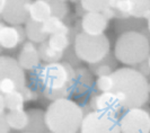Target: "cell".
Here are the masks:
<instances>
[{"label": "cell", "mask_w": 150, "mask_h": 133, "mask_svg": "<svg viewBox=\"0 0 150 133\" xmlns=\"http://www.w3.org/2000/svg\"><path fill=\"white\" fill-rule=\"evenodd\" d=\"M146 21H147V30H148V32L150 33V14L148 16H147Z\"/></svg>", "instance_id": "836d02e7"}, {"label": "cell", "mask_w": 150, "mask_h": 133, "mask_svg": "<svg viewBox=\"0 0 150 133\" xmlns=\"http://www.w3.org/2000/svg\"><path fill=\"white\" fill-rule=\"evenodd\" d=\"M5 4H6V0H0V16L4 11V8H5Z\"/></svg>", "instance_id": "d6a6232c"}, {"label": "cell", "mask_w": 150, "mask_h": 133, "mask_svg": "<svg viewBox=\"0 0 150 133\" xmlns=\"http://www.w3.org/2000/svg\"><path fill=\"white\" fill-rule=\"evenodd\" d=\"M6 110V104H5V97L2 94H0V114H4Z\"/></svg>", "instance_id": "1f68e13d"}, {"label": "cell", "mask_w": 150, "mask_h": 133, "mask_svg": "<svg viewBox=\"0 0 150 133\" xmlns=\"http://www.w3.org/2000/svg\"><path fill=\"white\" fill-rule=\"evenodd\" d=\"M79 4L86 11L93 13H102L111 7V0H79Z\"/></svg>", "instance_id": "cb8c5ba5"}, {"label": "cell", "mask_w": 150, "mask_h": 133, "mask_svg": "<svg viewBox=\"0 0 150 133\" xmlns=\"http://www.w3.org/2000/svg\"><path fill=\"white\" fill-rule=\"evenodd\" d=\"M95 85L94 80V74L90 72L88 68L85 66H78L76 69V77H75V83H74V94L75 95H85L93 86Z\"/></svg>", "instance_id": "5bb4252c"}, {"label": "cell", "mask_w": 150, "mask_h": 133, "mask_svg": "<svg viewBox=\"0 0 150 133\" xmlns=\"http://www.w3.org/2000/svg\"><path fill=\"white\" fill-rule=\"evenodd\" d=\"M10 127L8 125L7 120H6V114H0V133H9Z\"/></svg>", "instance_id": "83f0119b"}, {"label": "cell", "mask_w": 150, "mask_h": 133, "mask_svg": "<svg viewBox=\"0 0 150 133\" xmlns=\"http://www.w3.org/2000/svg\"><path fill=\"white\" fill-rule=\"evenodd\" d=\"M28 124L25 131L28 133H46L47 127L45 124L44 112L38 108H30L27 111Z\"/></svg>", "instance_id": "e0dca14e"}, {"label": "cell", "mask_w": 150, "mask_h": 133, "mask_svg": "<svg viewBox=\"0 0 150 133\" xmlns=\"http://www.w3.org/2000/svg\"><path fill=\"white\" fill-rule=\"evenodd\" d=\"M75 77L76 69L64 61L41 64L30 74L34 87L52 102L74 94Z\"/></svg>", "instance_id": "6da1fadb"}, {"label": "cell", "mask_w": 150, "mask_h": 133, "mask_svg": "<svg viewBox=\"0 0 150 133\" xmlns=\"http://www.w3.org/2000/svg\"><path fill=\"white\" fill-rule=\"evenodd\" d=\"M150 55L148 36L138 30H127L120 34L114 45V57L128 66H137Z\"/></svg>", "instance_id": "277c9868"}, {"label": "cell", "mask_w": 150, "mask_h": 133, "mask_svg": "<svg viewBox=\"0 0 150 133\" xmlns=\"http://www.w3.org/2000/svg\"><path fill=\"white\" fill-rule=\"evenodd\" d=\"M80 133H121L116 115L104 112H90L83 116Z\"/></svg>", "instance_id": "52a82bcc"}, {"label": "cell", "mask_w": 150, "mask_h": 133, "mask_svg": "<svg viewBox=\"0 0 150 133\" xmlns=\"http://www.w3.org/2000/svg\"><path fill=\"white\" fill-rule=\"evenodd\" d=\"M52 15L51 5L44 0H34L30 7V19L36 23L46 22Z\"/></svg>", "instance_id": "2e32d148"}, {"label": "cell", "mask_w": 150, "mask_h": 133, "mask_svg": "<svg viewBox=\"0 0 150 133\" xmlns=\"http://www.w3.org/2000/svg\"><path fill=\"white\" fill-rule=\"evenodd\" d=\"M112 91L120 99L124 111L142 107L150 95L149 81L135 68L123 66L112 74Z\"/></svg>", "instance_id": "7a4b0ae2"}, {"label": "cell", "mask_w": 150, "mask_h": 133, "mask_svg": "<svg viewBox=\"0 0 150 133\" xmlns=\"http://www.w3.org/2000/svg\"><path fill=\"white\" fill-rule=\"evenodd\" d=\"M4 26H5V23H4V22H0V30L4 28Z\"/></svg>", "instance_id": "8d00e7d4"}, {"label": "cell", "mask_w": 150, "mask_h": 133, "mask_svg": "<svg viewBox=\"0 0 150 133\" xmlns=\"http://www.w3.org/2000/svg\"><path fill=\"white\" fill-rule=\"evenodd\" d=\"M135 69H137L141 74H143L146 78H147L148 76H150V69H149V66H148V64H147V61H143L140 64H138Z\"/></svg>", "instance_id": "f1b7e54d"}, {"label": "cell", "mask_w": 150, "mask_h": 133, "mask_svg": "<svg viewBox=\"0 0 150 133\" xmlns=\"http://www.w3.org/2000/svg\"><path fill=\"white\" fill-rule=\"evenodd\" d=\"M44 1H47V2H67L68 0H44ZM70 1V0H69Z\"/></svg>", "instance_id": "e575fe53"}, {"label": "cell", "mask_w": 150, "mask_h": 133, "mask_svg": "<svg viewBox=\"0 0 150 133\" xmlns=\"http://www.w3.org/2000/svg\"><path fill=\"white\" fill-rule=\"evenodd\" d=\"M33 0H6L1 18L9 25H23L30 19V7Z\"/></svg>", "instance_id": "9c48e42d"}, {"label": "cell", "mask_w": 150, "mask_h": 133, "mask_svg": "<svg viewBox=\"0 0 150 133\" xmlns=\"http://www.w3.org/2000/svg\"><path fill=\"white\" fill-rule=\"evenodd\" d=\"M42 27L47 36L54 34H70L72 27L66 23V21L60 19L55 16H51L46 22L42 23Z\"/></svg>", "instance_id": "ac0fdd59"}, {"label": "cell", "mask_w": 150, "mask_h": 133, "mask_svg": "<svg viewBox=\"0 0 150 133\" xmlns=\"http://www.w3.org/2000/svg\"><path fill=\"white\" fill-rule=\"evenodd\" d=\"M26 86V74L15 58L0 55V94L22 90Z\"/></svg>", "instance_id": "8992f818"}, {"label": "cell", "mask_w": 150, "mask_h": 133, "mask_svg": "<svg viewBox=\"0 0 150 133\" xmlns=\"http://www.w3.org/2000/svg\"><path fill=\"white\" fill-rule=\"evenodd\" d=\"M88 105L93 112H104L117 115L121 111H123L120 99L113 91L94 94L89 98Z\"/></svg>", "instance_id": "30bf717a"}, {"label": "cell", "mask_w": 150, "mask_h": 133, "mask_svg": "<svg viewBox=\"0 0 150 133\" xmlns=\"http://www.w3.org/2000/svg\"><path fill=\"white\" fill-rule=\"evenodd\" d=\"M95 87H96V89H97L98 91H100V93L112 91V87H113L112 74L97 77V79H96V81H95Z\"/></svg>", "instance_id": "d4e9b609"}, {"label": "cell", "mask_w": 150, "mask_h": 133, "mask_svg": "<svg viewBox=\"0 0 150 133\" xmlns=\"http://www.w3.org/2000/svg\"><path fill=\"white\" fill-rule=\"evenodd\" d=\"M146 61H147V64H148V66H149V69H150V55L147 58V60H146Z\"/></svg>", "instance_id": "d590c367"}, {"label": "cell", "mask_w": 150, "mask_h": 133, "mask_svg": "<svg viewBox=\"0 0 150 133\" xmlns=\"http://www.w3.org/2000/svg\"><path fill=\"white\" fill-rule=\"evenodd\" d=\"M117 60L114 57V53H108L103 60H100L97 63L89 64L88 69L90 72L96 76V77H102V76H110L112 74L117 66Z\"/></svg>", "instance_id": "9a60e30c"}, {"label": "cell", "mask_w": 150, "mask_h": 133, "mask_svg": "<svg viewBox=\"0 0 150 133\" xmlns=\"http://www.w3.org/2000/svg\"><path fill=\"white\" fill-rule=\"evenodd\" d=\"M44 115L46 127L53 133H78L85 116L80 105L70 98L51 102Z\"/></svg>", "instance_id": "3957f363"}, {"label": "cell", "mask_w": 150, "mask_h": 133, "mask_svg": "<svg viewBox=\"0 0 150 133\" xmlns=\"http://www.w3.org/2000/svg\"><path fill=\"white\" fill-rule=\"evenodd\" d=\"M108 27V21L102 13L87 11L80 19V30L88 35H102Z\"/></svg>", "instance_id": "8fae6325"}, {"label": "cell", "mask_w": 150, "mask_h": 133, "mask_svg": "<svg viewBox=\"0 0 150 133\" xmlns=\"http://www.w3.org/2000/svg\"><path fill=\"white\" fill-rule=\"evenodd\" d=\"M149 88H150V81H149Z\"/></svg>", "instance_id": "ab89813d"}, {"label": "cell", "mask_w": 150, "mask_h": 133, "mask_svg": "<svg viewBox=\"0 0 150 133\" xmlns=\"http://www.w3.org/2000/svg\"><path fill=\"white\" fill-rule=\"evenodd\" d=\"M102 14L104 15V17H105L108 22H110L111 19H113V18H115V11H114V9H113L112 7L106 8L105 10L102 11Z\"/></svg>", "instance_id": "f546056e"}, {"label": "cell", "mask_w": 150, "mask_h": 133, "mask_svg": "<svg viewBox=\"0 0 150 133\" xmlns=\"http://www.w3.org/2000/svg\"><path fill=\"white\" fill-rule=\"evenodd\" d=\"M86 13H87V11H86V10H85V9L81 7V5H80V4H78V5L76 6V14H77L78 16L83 17V16L85 15Z\"/></svg>", "instance_id": "4dcf8cb0"}, {"label": "cell", "mask_w": 150, "mask_h": 133, "mask_svg": "<svg viewBox=\"0 0 150 133\" xmlns=\"http://www.w3.org/2000/svg\"><path fill=\"white\" fill-rule=\"evenodd\" d=\"M5 97V104H6V110L8 111H21L24 110L25 100L23 97L21 90H15L11 93H8Z\"/></svg>", "instance_id": "603a6c76"}, {"label": "cell", "mask_w": 150, "mask_h": 133, "mask_svg": "<svg viewBox=\"0 0 150 133\" xmlns=\"http://www.w3.org/2000/svg\"><path fill=\"white\" fill-rule=\"evenodd\" d=\"M17 62L23 70L33 71L41 66V59L38 54V45L26 41L22 44V49L18 53Z\"/></svg>", "instance_id": "4fadbf2b"}, {"label": "cell", "mask_w": 150, "mask_h": 133, "mask_svg": "<svg viewBox=\"0 0 150 133\" xmlns=\"http://www.w3.org/2000/svg\"><path fill=\"white\" fill-rule=\"evenodd\" d=\"M119 123L121 133H150V112L142 107L127 110Z\"/></svg>", "instance_id": "ba28073f"}, {"label": "cell", "mask_w": 150, "mask_h": 133, "mask_svg": "<svg viewBox=\"0 0 150 133\" xmlns=\"http://www.w3.org/2000/svg\"><path fill=\"white\" fill-rule=\"evenodd\" d=\"M130 17L135 19L147 18L150 14V0H129Z\"/></svg>", "instance_id": "7402d4cb"}, {"label": "cell", "mask_w": 150, "mask_h": 133, "mask_svg": "<svg viewBox=\"0 0 150 133\" xmlns=\"http://www.w3.org/2000/svg\"><path fill=\"white\" fill-rule=\"evenodd\" d=\"M26 42L25 27L22 25H5L0 30V46L6 50L16 49L19 44Z\"/></svg>", "instance_id": "7c38bea8"}, {"label": "cell", "mask_w": 150, "mask_h": 133, "mask_svg": "<svg viewBox=\"0 0 150 133\" xmlns=\"http://www.w3.org/2000/svg\"><path fill=\"white\" fill-rule=\"evenodd\" d=\"M46 133H53V132H50V131H47V132H46Z\"/></svg>", "instance_id": "f35d334b"}, {"label": "cell", "mask_w": 150, "mask_h": 133, "mask_svg": "<svg viewBox=\"0 0 150 133\" xmlns=\"http://www.w3.org/2000/svg\"><path fill=\"white\" fill-rule=\"evenodd\" d=\"M24 133H28V132H24Z\"/></svg>", "instance_id": "60d3db41"}, {"label": "cell", "mask_w": 150, "mask_h": 133, "mask_svg": "<svg viewBox=\"0 0 150 133\" xmlns=\"http://www.w3.org/2000/svg\"><path fill=\"white\" fill-rule=\"evenodd\" d=\"M72 46L79 60L88 66L99 62L111 52V43L105 34L88 35L80 32L76 35Z\"/></svg>", "instance_id": "5b68a950"}, {"label": "cell", "mask_w": 150, "mask_h": 133, "mask_svg": "<svg viewBox=\"0 0 150 133\" xmlns=\"http://www.w3.org/2000/svg\"><path fill=\"white\" fill-rule=\"evenodd\" d=\"M25 33H26V40L34 44H41L47 40V35L43 30L42 24L36 23L32 19H28L25 23Z\"/></svg>", "instance_id": "d6986e66"}, {"label": "cell", "mask_w": 150, "mask_h": 133, "mask_svg": "<svg viewBox=\"0 0 150 133\" xmlns=\"http://www.w3.org/2000/svg\"><path fill=\"white\" fill-rule=\"evenodd\" d=\"M62 61H64V62H67V63H69L70 66H72L74 68H75L76 66H79V64H80V60H79V58L77 57V54H76L75 50H74V46L71 45L70 47H68L67 51L63 53V59H62Z\"/></svg>", "instance_id": "484cf974"}, {"label": "cell", "mask_w": 150, "mask_h": 133, "mask_svg": "<svg viewBox=\"0 0 150 133\" xmlns=\"http://www.w3.org/2000/svg\"><path fill=\"white\" fill-rule=\"evenodd\" d=\"M2 50H4V49H2V47H1V46H0V55H1V54H2Z\"/></svg>", "instance_id": "74e56055"}, {"label": "cell", "mask_w": 150, "mask_h": 133, "mask_svg": "<svg viewBox=\"0 0 150 133\" xmlns=\"http://www.w3.org/2000/svg\"><path fill=\"white\" fill-rule=\"evenodd\" d=\"M6 120L10 129L16 131H25L28 124V115L27 112L21 111H9L6 114Z\"/></svg>", "instance_id": "ffe728a7"}, {"label": "cell", "mask_w": 150, "mask_h": 133, "mask_svg": "<svg viewBox=\"0 0 150 133\" xmlns=\"http://www.w3.org/2000/svg\"><path fill=\"white\" fill-rule=\"evenodd\" d=\"M21 93H22L23 97H24L25 103H26V102H35V100H38V90L35 88V87L32 88V87L26 85V86L21 90Z\"/></svg>", "instance_id": "4316f807"}, {"label": "cell", "mask_w": 150, "mask_h": 133, "mask_svg": "<svg viewBox=\"0 0 150 133\" xmlns=\"http://www.w3.org/2000/svg\"><path fill=\"white\" fill-rule=\"evenodd\" d=\"M40 59L44 63H53V62H60L63 59V53L53 50L49 45L47 41L38 45Z\"/></svg>", "instance_id": "44dd1931"}]
</instances>
